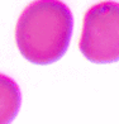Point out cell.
I'll use <instances>...</instances> for the list:
<instances>
[{
    "label": "cell",
    "instance_id": "cell-1",
    "mask_svg": "<svg viewBox=\"0 0 119 124\" xmlns=\"http://www.w3.org/2000/svg\"><path fill=\"white\" fill-rule=\"evenodd\" d=\"M73 19L61 0H36L20 14L15 28L16 44L23 57L36 65H48L66 53Z\"/></svg>",
    "mask_w": 119,
    "mask_h": 124
},
{
    "label": "cell",
    "instance_id": "cell-3",
    "mask_svg": "<svg viewBox=\"0 0 119 124\" xmlns=\"http://www.w3.org/2000/svg\"><path fill=\"white\" fill-rule=\"evenodd\" d=\"M20 106V90L13 78L0 74V124L10 123Z\"/></svg>",
    "mask_w": 119,
    "mask_h": 124
},
{
    "label": "cell",
    "instance_id": "cell-2",
    "mask_svg": "<svg viewBox=\"0 0 119 124\" xmlns=\"http://www.w3.org/2000/svg\"><path fill=\"white\" fill-rule=\"evenodd\" d=\"M79 47L95 63L119 61V3L106 0L87 10Z\"/></svg>",
    "mask_w": 119,
    "mask_h": 124
}]
</instances>
